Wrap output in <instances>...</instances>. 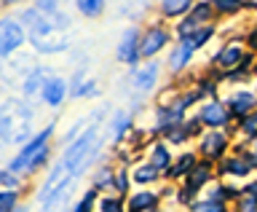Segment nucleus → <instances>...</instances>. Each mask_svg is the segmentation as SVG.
<instances>
[{"instance_id": "f257e3e1", "label": "nucleus", "mask_w": 257, "mask_h": 212, "mask_svg": "<svg viewBox=\"0 0 257 212\" xmlns=\"http://www.w3.org/2000/svg\"><path fill=\"white\" fill-rule=\"evenodd\" d=\"M51 134H54V124H48L40 134H35L30 143L22 145V151L11 159L8 169L16 172L19 177L22 175H35L38 169L46 164V159H48V140H51Z\"/></svg>"}, {"instance_id": "f03ea898", "label": "nucleus", "mask_w": 257, "mask_h": 212, "mask_svg": "<svg viewBox=\"0 0 257 212\" xmlns=\"http://www.w3.org/2000/svg\"><path fill=\"white\" fill-rule=\"evenodd\" d=\"M27 32H30V43L38 54H62V51H67V46H70L64 30H56L48 16H43V19Z\"/></svg>"}, {"instance_id": "7ed1b4c3", "label": "nucleus", "mask_w": 257, "mask_h": 212, "mask_svg": "<svg viewBox=\"0 0 257 212\" xmlns=\"http://www.w3.org/2000/svg\"><path fill=\"white\" fill-rule=\"evenodd\" d=\"M246 40H228L220 46V51L212 56V64L222 73H236V70H249L254 51H249V46H244Z\"/></svg>"}, {"instance_id": "20e7f679", "label": "nucleus", "mask_w": 257, "mask_h": 212, "mask_svg": "<svg viewBox=\"0 0 257 212\" xmlns=\"http://www.w3.org/2000/svg\"><path fill=\"white\" fill-rule=\"evenodd\" d=\"M27 40H30V32L16 16L6 14L3 19H0V56H3V59H8L14 51H19Z\"/></svg>"}, {"instance_id": "39448f33", "label": "nucleus", "mask_w": 257, "mask_h": 212, "mask_svg": "<svg viewBox=\"0 0 257 212\" xmlns=\"http://www.w3.org/2000/svg\"><path fill=\"white\" fill-rule=\"evenodd\" d=\"M172 35H174V30H169L166 24H161V22L148 24V27L142 30V43H140L142 59H156V56L172 43Z\"/></svg>"}, {"instance_id": "423d86ee", "label": "nucleus", "mask_w": 257, "mask_h": 212, "mask_svg": "<svg viewBox=\"0 0 257 212\" xmlns=\"http://www.w3.org/2000/svg\"><path fill=\"white\" fill-rule=\"evenodd\" d=\"M140 43H142V30L132 24L120 32L118 38V46H115V59L120 64H128V67H137L142 59V51H140Z\"/></svg>"}, {"instance_id": "0eeeda50", "label": "nucleus", "mask_w": 257, "mask_h": 212, "mask_svg": "<svg viewBox=\"0 0 257 212\" xmlns=\"http://www.w3.org/2000/svg\"><path fill=\"white\" fill-rule=\"evenodd\" d=\"M230 145V137L222 129H206L204 134H198V153L204 156V161H222L225 151Z\"/></svg>"}, {"instance_id": "6e6552de", "label": "nucleus", "mask_w": 257, "mask_h": 212, "mask_svg": "<svg viewBox=\"0 0 257 212\" xmlns=\"http://www.w3.org/2000/svg\"><path fill=\"white\" fill-rule=\"evenodd\" d=\"M230 118H233V113L228 110V105L220 102V100H209V102L201 105V110H198V121L206 129H222V126L230 124Z\"/></svg>"}, {"instance_id": "1a4fd4ad", "label": "nucleus", "mask_w": 257, "mask_h": 212, "mask_svg": "<svg viewBox=\"0 0 257 212\" xmlns=\"http://www.w3.org/2000/svg\"><path fill=\"white\" fill-rule=\"evenodd\" d=\"M70 92L72 89L62 76H51L43 84V89H40V100H43V105H48V108H59V105L70 97Z\"/></svg>"}, {"instance_id": "9d476101", "label": "nucleus", "mask_w": 257, "mask_h": 212, "mask_svg": "<svg viewBox=\"0 0 257 212\" xmlns=\"http://www.w3.org/2000/svg\"><path fill=\"white\" fill-rule=\"evenodd\" d=\"M225 105H228V110L233 113V118H246L257 110V97H254V92H249V89H238V92H233L228 97Z\"/></svg>"}, {"instance_id": "9b49d317", "label": "nucleus", "mask_w": 257, "mask_h": 212, "mask_svg": "<svg viewBox=\"0 0 257 212\" xmlns=\"http://www.w3.org/2000/svg\"><path fill=\"white\" fill-rule=\"evenodd\" d=\"M158 76H161V64L156 59H145L142 67L134 70V89H137V92H142V94L153 92L156 84H158Z\"/></svg>"}, {"instance_id": "f8f14e48", "label": "nucleus", "mask_w": 257, "mask_h": 212, "mask_svg": "<svg viewBox=\"0 0 257 212\" xmlns=\"http://www.w3.org/2000/svg\"><path fill=\"white\" fill-rule=\"evenodd\" d=\"M193 54H196V48H193L190 40H177V43L172 46V51H169V62H166L169 70L172 73L185 70L193 62Z\"/></svg>"}, {"instance_id": "ddd939ff", "label": "nucleus", "mask_w": 257, "mask_h": 212, "mask_svg": "<svg viewBox=\"0 0 257 212\" xmlns=\"http://www.w3.org/2000/svg\"><path fill=\"white\" fill-rule=\"evenodd\" d=\"M196 0H158V14L161 19H182L190 14Z\"/></svg>"}, {"instance_id": "4468645a", "label": "nucleus", "mask_w": 257, "mask_h": 212, "mask_svg": "<svg viewBox=\"0 0 257 212\" xmlns=\"http://www.w3.org/2000/svg\"><path fill=\"white\" fill-rule=\"evenodd\" d=\"M196 164H198V153L196 151H185V153H180V156L174 159V164L169 167V177H188L193 169H196Z\"/></svg>"}, {"instance_id": "2eb2a0df", "label": "nucleus", "mask_w": 257, "mask_h": 212, "mask_svg": "<svg viewBox=\"0 0 257 212\" xmlns=\"http://www.w3.org/2000/svg\"><path fill=\"white\" fill-rule=\"evenodd\" d=\"M217 16H236L246 8H254L257 0H209Z\"/></svg>"}, {"instance_id": "dca6fc26", "label": "nucleus", "mask_w": 257, "mask_h": 212, "mask_svg": "<svg viewBox=\"0 0 257 212\" xmlns=\"http://www.w3.org/2000/svg\"><path fill=\"white\" fill-rule=\"evenodd\" d=\"M148 161L156 169H161V172H169V167L174 164L172 151L166 148V143H153L150 148H148Z\"/></svg>"}, {"instance_id": "f3484780", "label": "nucleus", "mask_w": 257, "mask_h": 212, "mask_svg": "<svg viewBox=\"0 0 257 212\" xmlns=\"http://www.w3.org/2000/svg\"><path fill=\"white\" fill-rule=\"evenodd\" d=\"M48 78H51V73H48V70H43V67H32L27 76H24V81H22V94L30 97V94L40 92Z\"/></svg>"}, {"instance_id": "a211bd4d", "label": "nucleus", "mask_w": 257, "mask_h": 212, "mask_svg": "<svg viewBox=\"0 0 257 212\" xmlns=\"http://www.w3.org/2000/svg\"><path fill=\"white\" fill-rule=\"evenodd\" d=\"M128 129H132V113H128V110H118L115 116H112V124H110V140L120 143L128 134Z\"/></svg>"}, {"instance_id": "6ab92c4d", "label": "nucleus", "mask_w": 257, "mask_h": 212, "mask_svg": "<svg viewBox=\"0 0 257 212\" xmlns=\"http://www.w3.org/2000/svg\"><path fill=\"white\" fill-rule=\"evenodd\" d=\"M75 11L83 19H99L107 11V0H75Z\"/></svg>"}, {"instance_id": "aec40b11", "label": "nucleus", "mask_w": 257, "mask_h": 212, "mask_svg": "<svg viewBox=\"0 0 257 212\" xmlns=\"http://www.w3.org/2000/svg\"><path fill=\"white\" fill-rule=\"evenodd\" d=\"M158 201V193H150V191H140V193H132V199H128V209L132 212H145V209H153Z\"/></svg>"}, {"instance_id": "412c9836", "label": "nucleus", "mask_w": 257, "mask_h": 212, "mask_svg": "<svg viewBox=\"0 0 257 212\" xmlns=\"http://www.w3.org/2000/svg\"><path fill=\"white\" fill-rule=\"evenodd\" d=\"M190 16L196 19L198 24H214L217 22V14L209 0H196V6L190 8Z\"/></svg>"}, {"instance_id": "4be33fe9", "label": "nucleus", "mask_w": 257, "mask_h": 212, "mask_svg": "<svg viewBox=\"0 0 257 212\" xmlns=\"http://www.w3.org/2000/svg\"><path fill=\"white\" fill-rule=\"evenodd\" d=\"M212 175V161H204V164H196V169L188 175V191H198L201 185L209 180Z\"/></svg>"}, {"instance_id": "5701e85b", "label": "nucleus", "mask_w": 257, "mask_h": 212, "mask_svg": "<svg viewBox=\"0 0 257 212\" xmlns=\"http://www.w3.org/2000/svg\"><path fill=\"white\" fill-rule=\"evenodd\" d=\"M158 175H161V169H156L150 161H145V164H140V167L134 169L132 180L140 183V185H148V183H153V180H158Z\"/></svg>"}, {"instance_id": "b1692460", "label": "nucleus", "mask_w": 257, "mask_h": 212, "mask_svg": "<svg viewBox=\"0 0 257 212\" xmlns=\"http://www.w3.org/2000/svg\"><path fill=\"white\" fill-rule=\"evenodd\" d=\"M214 32H217V24H204V27H198L190 38H185V40H190L193 48L198 51V48H204V46L209 43V40L214 38Z\"/></svg>"}, {"instance_id": "393cba45", "label": "nucleus", "mask_w": 257, "mask_h": 212, "mask_svg": "<svg viewBox=\"0 0 257 212\" xmlns=\"http://www.w3.org/2000/svg\"><path fill=\"white\" fill-rule=\"evenodd\" d=\"M43 11H40V8H35V6H24V8H19V16H16V19H19L22 24H24V27H27V30H32V27H35V24L40 22V19H43Z\"/></svg>"}, {"instance_id": "a878e982", "label": "nucleus", "mask_w": 257, "mask_h": 212, "mask_svg": "<svg viewBox=\"0 0 257 212\" xmlns=\"http://www.w3.org/2000/svg\"><path fill=\"white\" fill-rule=\"evenodd\" d=\"M99 89H96V81H80L78 86H72V97H94Z\"/></svg>"}, {"instance_id": "bb28decb", "label": "nucleus", "mask_w": 257, "mask_h": 212, "mask_svg": "<svg viewBox=\"0 0 257 212\" xmlns=\"http://www.w3.org/2000/svg\"><path fill=\"white\" fill-rule=\"evenodd\" d=\"M112 180H115V172H112L110 167H99L94 175V188H102V185H110Z\"/></svg>"}, {"instance_id": "cd10ccee", "label": "nucleus", "mask_w": 257, "mask_h": 212, "mask_svg": "<svg viewBox=\"0 0 257 212\" xmlns=\"http://www.w3.org/2000/svg\"><path fill=\"white\" fill-rule=\"evenodd\" d=\"M16 199H19V193H16L14 188H6L3 193H0V212H14Z\"/></svg>"}, {"instance_id": "c85d7f7f", "label": "nucleus", "mask_w": 257, "mask_h": 212, "mask_svg": "<svg viewBox=\"0 0 257 212\" xmlns=\"http://www.w3.org/2000/svg\"><path fill=\"white\" fill-rule=\"evenodd\" d=\"M32 6L40 8L46 16H51V14H56L62 8V0H32Z\"/></svg>"}, {"instance_id": "c756f323", "label": "nucleus", "mask_w": 257, "mask_h": 212, "mask_svg": "<svg viewBox=\"0 0 257 212\" xmlns=\"http://www.w3.org/2000/svg\"><path fill=\"white\" fill-rule=\"evenodd\" d=\"M193 212H225V204L217 199H209V201H201V204L193 207Z\"/></svg>"}, {"instance_id": "7c9ffc66", "label": "nucleus", "mask_w": 257, "mask_h": 212, "mask_svg": "<svg viewBox=\"0 0 257 212\" xmlns=\"http://www.w3.org/2000/svg\"><path fill=\"white\" fill-rule=\"evenodd\" d=\"M99 207H102V212H123V201L120 199H102Z\"/></svg>"}, {"instance_id": "2f4dec72", "label": "nucleus", "mask_w": 257, "mask_h": 212, "mask_svg": "<svg viewBox=\"0 0 257 212\" xmlns=\"http://www.w3.org/2000/svg\"><path fill=\"white\" fill-rule=\"evenodd\" d=\"M115 188L120 191V193H126V188H128V172L126 169H115Z\"/></svg>"}, {"instance_id": "473e14b6", "label": "nucleus", "mask_w": 257, "mask_h": 212, "mask_svg": "<svg viewBox=\"0 0 257 212\" xmlns=\"http://www.w3.org/2000/svg\"><path fill=\"white\" fill-rule=\"evenodd\" d=\"M94 199H96V188L86 193V199H83V201H80V204L75 207V212H88V209H91V201H94Z\"/></svg>"}, {"instance_id": "72a5a7b5", "label": "nucleus", "mask_w": 257, "mask_h": 212, "mask_svg": "<svg viewBox=\"0 0 257 212\" xmlns=\"http://www.w3.org/2000/svg\"><path fill=\"white\" fill-rule=\"evenodd\" d=\"M16 177H19V175H16V172H11V169H6V172H0V180H3V185H6V188H14V185H16Z\"/></svg>"}, {"instance_id": "f704fd0d", "label": "nucleus", "mask_w": 257, "mask_h": 212, "mask_svg": "<svg viewBox=\"0 0 257 212\" xmlns=\"http://www.w3.org/2000/svg\"><path fill=\"white\" fill-rule=\"evenodd\" d=\"M246 46H249V51L257 54V22L252 24V30H249V35H246Z\"/></svg>"}, {"instance_id": "c9c22d12", "label": "nucleus", "mask_w": 257, "mask_h": 212, "mask_svg": "<svg viewBox=\"0 0 257 212\" xmlns=\"http://www.w3.org/2000/svg\"><path fill=\"white\" fill-rule=\"evenodd\" d=\"M30 3H32V0H3V8H24Z\"/></svg>"}, {"instance_id": "e433bc0d", "label": "nucleus", "mask_w": 257, "mask_h": 212, "mask_svg": "<svg viewBox=\"0 0 257 212\" xmlns=\"http://www.w3.org/2000/svg\"><path fill=\"white\" fill-rule=\"evenodd\" d=\"M252 116H254V121H257V110H254V113H252Z\"/></svg>"}, {"instance_id": "4c0bfd02", "label": "nucleus", "mask_w": 257, "mask_h": 212, "mask_svg": "<svg viewBox=\"0 0 257 212\" xmlns=\"http://www.w3.org/2000/svg\"><path fill=\"white\" fill-rule=\"evenodd\" d=\"M128 3H132V0H128Z\"/></svg>"}]
</instances>
